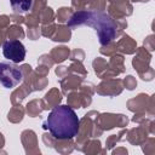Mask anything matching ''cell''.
<instances>
[{
    "instance_id": "obj_1",
    "label": "cell",
    "mask_w": 155,
    "mask_h": 155,
    "mask_svg": "<svg viewBox=\"0 0 155 155\" xmlns=\"http://www.w3.org/2000/svg\"><path fill=\"white\" fill-rule=\"evenodd\" d=\"M80 120L76 113L68 105H59L48 114L45 127L58 139H70L79 132Z\"/></svg>"
},
{
    "instance_id": "obj_2",
    "label": "cell",
    "mask_w": 155,
    "mask_h": 155,
    "mask_svg": "<svg viewBox=\"0 0 155 155\" xmlns=\"http://www.w3.org/2000/svg\"><path fill=\"white\" fill-rule=\"evenodd\" d=\"M23 79L21 69L12 62H0V84L5 88L16 87Z\"/></svg>"
},
{
    "instance_id": "obj_3",
    "label": "cell",
    "mask_w": 155,
    "mask_h": 155,
    "mask_svg": "<svg viewBox=\"0 0 155 155\" xmlns=\"http://www.w3.org/2000/svg\"><path fill=\"white\" fill-rule=\"evenodd\" d=\"M2 53L6 59L12 63H21L25 58V47L19 40H7L2 44Z\"/></svg>"
},
{
    "instance_id": "obj_4",
    "label": "cell",
    "mask_w": 155,
    "mask_h": 155,
    "mask_svg": "<svg viewBox=\"0 0 155 155\" xmlns=\"http://www.w3.org/2000/svg\"><path fill=\"white\" fill-rule=\"evenodd\" d=\"M10 2L13 11L17 13H24L31 7V0H10Z\"/></svg>"
}]
</instances>
